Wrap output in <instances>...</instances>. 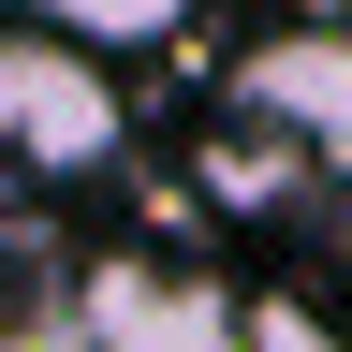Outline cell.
Returning a JSON list of instances; mask_svg holds the SVG:
<instances>
[{
  "mask_svg": "<svg viewBox=\"0 0 352 352\" xmlns=\"http://www.w3.org/2000/svg\"><path fill=\"white\" fill-rule=\"evenodd\" d=\"M118 74H103V30H59V15H0V162L30 176H103L118 162Z\"/></svg>",
  "mask_w": 352,
  "mask_h": 352,
  "instance_id": "obj_1",
  "label": "cell"
},
{
  "mask_svg": "<svg viewBox=\"0 0 352 352\" xmlns=\"http://www.w3.org/2000/svg\"><path fill=\"white\" fill-rule=\"evenodd\" d=\"M235 118L279 132L294 162H352V30L338 15H294L235 59Z\"/></svg>",
  "mask_w": 352,
  "mask_h": 352,
  "instance_id": "obj_2",
  "label": "cell"
},
{
  "mask_svg": "<svg viewBox=\"0 0 352 352\" xmlns=\"http://www.w3.org/2000/svg\"><path fill=\"white\" fill-rule=\"evenodd\" d=\"M0 15H59V30H103V44H147V30L191 15V0H0Z\"/></svg>",
  "mask_w": 352,
  "mask_h": 352,
  "instance_id": "obj_3",
  "label": "cell"
}]
</instances>
